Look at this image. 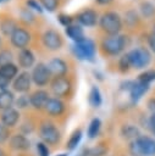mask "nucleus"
<instances>
[{
  "label": "nucleus",
  "mask_w": 155,
  "mask_h": 156,
  "mask_svg": "<svg viewBox=\"0 0 155 156\" xmlns=\"http://www.w3.org/2000/svg\"><path fill=\"white\" fill-rule=\"evenodd\" d=\"M128 39L126 34L106 35L100 41V49L107 56H117L128 46Z\"/></svg>",
  "instance_id": "obj_1"
},
{
  "label": "nucleus",
  "mask_w": 155,
  "mask_h": 156,
  "mask_svg": "<svg viewBox=\"0 0 155 156\" xmlns=\"http://www.w3.org/2000/svg\"><path fill=\"white\" fill-rule=\"evenodd\" d=\"M99 26L106 35H117L122 30L123 22L117 12L106 11L99 18Z\"/></svg>",
  "instance_id": "obj_2"
},
{
  "label": "nucleus",
  "mask_w": 155,
  "mask_h": 156,
  "mask_svg": "<svg viewBox=\"0 0 155 156\" xmlns=\"http://www.w3.org/2000/svg\"><path fill=\"white\" fill-rule=\"evenodd\" d=\"M128 150L131 156H155V139L148 135H140L129 143Z\"/></svg>",
  "instance_id": "obj_3"
},
{
  "label": "nucleus",
  "mask_w": 155,
  "mask_h": 156,
  "mask_svg": "<svg viewBox=\"0 0 155 156\" xmlns=\"http://www.w3.org/2000/svg\"><path fill=\"white\" fill-rule=\"evenodd\" d=\"M131 62V67L134 69H143L149 66L151 61V52L145 46H137L126 52Z\"/></svg>",
  "instance_id": "obj_4"
},
{
  "label": "nucleus",
  "mask_w": 155,
  "mask_h": 156,
  "mask_svg": "<svg viewBox=\"0 0 155 156\" xmlns=\"http://www.w3.org/2000/svg\"><path fill=\"white\" fill-rule=\"evenodd\" d=\"M72 50L77 58L92 62V61H94V57H95L96 44L92 39L85 38L84 40H82L79 43H74L72 46Z\"/></svg>",
  "instance_id": "obj_5"
},
{
  "label": "nucleus",
  "mask_w": 155,
  "mask_h": 156,
  "mask_svg": "<svg viewBox=\"0 0 155 156\" xmlns=\"http://www.w3.org/2000/svg\"><path fill=\"white\" fill-rule=\"evenodd\" d=\"M31 77H32V82L37 87H45V85L50 84V82L52 79V76H51L46 63H44V62H38L33 67Z\"/></svg>",
  "instance_id": "obj_6"
},
{
  "label": "nucleus",
  "mask_w": 155,
  "mask_h": 156,
  "mask_svg": "<svg viewBox=\"0 0 155 156\" xmlns=\"http://www.w3.org/2000/svg\"><path fill=\"white\" fill-rule=\"evenodd\" d=\"M39 135L43 143L46 145H55L60 141L61 134L60 130L55 127L54 123L50 122H43L39 127Z\"/></svg>",
  "instance_id": "obj_7"
},
{
  "label": "nucleus",
  "mask_w": 155,
  "mask_h": 156,
  "mask_svg": "<svg viewBox=\"0 0 155 156\" xmlns=\"http://www.w3.org/2000/svg\"><path fill=\"white\" fill-rule=\"evenodd\" d=\"M50 89H51V93L56 98H59V99L66 98L70 95V91L72 89V83L66 76L54 77L50 82Z\"/></svg>",
  "instance_id": "obj_8"
},
{
  "label": "nucleus",
  "mask_w": 155,
  "mask_h": 156,
  "mask_svg": "<svg viewBox=\"0 0 155 156\" xmlns=\"http://www.w3.org/2000/svg\"><path fill=\"white\" fill-rule=\"evenodd\" d=\"M41 41L50 51H57L63 46V38L56 29H46L41 37Z\"/></svg>",
  "instance_id": "obj_9"
},
{
  "label": "nucleus",
  "mask_w": 155,
  "mask_h": 156,
  "mask_svg": "<svg viewBox=\"0 0 155 156\" xmlns=\"http://www.w3.org/2000/svg\"><path fill=\"white\" fill-rule=\"evenodd\" d=\"M10 43L13 48L21 50V49H24L29 45L31 43V33L23 28V27H17L16 30L11 34L10 37Z\"/></svg>",
  "instance_id": "obj_10"
},
{
  "label": "nucleus",
  "mask_w": 155,
  "mask_h": 156,
  "mask_svg": "<svg viewBox=\"0 0 155 156\" xmlns=\"http://www.w3.org/2000/svg\"><path fill=\"white\" fill-rule=\"evenodd\" d=\"M76 20H77L78 24H81L82 27H94L99 22V16L95 10L85 9L83 11H81L79 13H77Z\"/></svg>",
  "instance_id": "obj_11"
},
{
  "label": "nucleus",
  "mask_w": 155,
  "mask_h": 156,
  "mask_svg": "<svg viewBox=\"0 0 155 156\" xmlns=\"http://www.w3.org/2000/svg\"><path fill=\"white\" fill-rule=\"evenodd\" d=\"M31 83H32V77L31 73L27 71H23L21 73L17 74V77L12 80V88L15 91L24 94L29 90L31 88Z\"/></svg>",
  "instance_id": "obj_12"
},
{
  "label": "nucleus",
  "mask_w": 155,
  "mask_h": 156,
  "mask_svg": "<svg viewBox=\"0 0 155 156\" xmlns=\"http://www.w3.org/2000/svg\"><path fill=\"white\" fill-rule=\"evenodd\" d=\"M46 66L52 77H62V76H66L68 72V65L61 57H52L46 63Z\"/></svg>",
  "instance_id": "obj_13"
},
{
  "label": "nucleus",
  "mask_w": 155,
  "mask_h": 156,
  "mask_svg": "<svg viewBox=\"0 0 155 156\" xmlns=\"http://www.w3.org/2000/svg\"><path fill=\"white\" fill-rule=\"evenodd\" d=\"M17 61H18V66L23 69H28L31 67L34 66L35 62V56L33 54V51L28 48L21 49L17 52Z\"/></svg>",
  "instance_id": "obj_14"
},
{
  "label": "nucleus",
  "mask_w": 155,
  "mask_h": 156,
  "mask_svg": "<svg viewBox=\"0 0 155 156\" xmlns=\"http://www.w3.org/2000/svg\"><path fill=\"white\" fill-rule=\"evenodd\" d=\"M49 93L46 90L43 89H38L34 93H32L29 95V100H31V106L35 110H44L48 100H49Z\"/></svg>",
  "instance_id": "obj_15"
},
{
  "label": "nucleus",
  "mask_w": 155,
  "mask_h": 156,
  "mask_svg": "<svg viewBox=\"0 0 155 156\" xmlns=\"http://www.w3.org/2000/svg\"><path fill=\"white\" fill-rule=\"evenodd\" d=\"M65 104L59 98H50L44 107L45 112L52 117H59L65 112Z\"/></svg>",
  "instance_id": "obj_16"
},
{
  "label": "nucleus",
  "mask_w": 155,
  "mask_h": 156,
  "mask_svg": "<svg viewBox=\"0 0 155 156\" xmlns=\"http://www.w3.org/2000/svg\"><path fill=\"white\" fill-rule=\"evenodd\" d=\"M0 119H1V123L4 126H6L7 128H12L17 124V122L20 119V111L15 107H10L7 110H4V111H1Z\"/></svg>",
  "instance_id": "obj_17"
},
{
  "label": "nucleus",
  "mask_w": 155,
  "mask_h": 156,
  "mask_svg": "<svg viewBox=\"0 0 155 156\" xmlns=\"http://www.w3.org/2000/svg\"><path fill=\"white\" fill-rule=\"evenodd\" d=\"M148 90H149V84L142 83L138 79L137 80H133V84H132V87H131V89L128 91L132 102H137Z\"/></svg>",
  "instance_id": "obj_18"
},
{
  "label": "nucleus",
  "mask_w": 155,
  "mask_h": 156,
  "mask_svg": "<svg viewBox=\"0 0 155 156\" xmlns=\"http://www.w3.org/2000/svg\"><path fill=\"white\" fill-rule=\"evenodd\" d=\"M65 32H66L67 37H68L71 40H73L74 43H79V41H82V40L85 39L84 29H83L82 26L78 24V23H72L71 26L66 27V28H65Z\"/></svg>",
  "instance_id": "obj_19"
},
{
  "label": "nucleus",
  "mask_w": 155,
  "mask_h": 156,
  "mask_svg": "<svg viewBox=\"0 0 155 156\" xmlns=\"http://www.w3.org/2000/svg\"><path fill=\"white\" fill-rule=\"evenodd\" d=\"M10 145L13 150L17 151H26L29 149V140L27 136H24L23 134H13L10 138Z\"/></svg>",
  "instance_id": "obj_20"
},
{
  "label": "nucleus",
  "mask_w": 155,
  "mask_h": 156,
  "mask_svg": "<svg viewBox=\"0 0 155 156\" xmlns=\"http://www.w3.org/2000/svg\"><path fill=\"white\" fill-rule=\"evenodd\" d=\"M17 22L12 17H5L0 21V33L4 37H11V34L16 30L17 28Z\"/></svg>",
  "instance_id": "obj_21"
},
{
  "label": "nucleus",
  "mask_w": 155,
  "mask_h": 156,
  "mask_svg": "<svg viewBox=\"0 0 155 156\" xmlns=\"http://www.w3.org/2000/svg\"><path fill=\"white\" fill-rule=\"evenodd\" d=\"M15 104V95L11 90H4L0 91V110H7L10 107H12V105Z\"/></svg>",
  "instance_id": "obj_22"
},
{
  "label": "nucleus",
  "mask_w": 155,
  "mask_h": 156,
  "mask_svg": "<svg viewBox=\"0 0 155 156\" xmlns=\"http://www.w3.org/2000/svg\"><path fill=\"white\" fill-rule=\"evenodd\" d=\"M17 74H18V67L13 62L4 65V66L0 67V76L7 78L10 80H13L17 77Z\"/></svg>",
  "instance_id": "obj_23"
},
{
  "label": "nucleus",
  "mask_w": 155,
  "mask_h": 156,
  "mask_svg": "<svg viewBox=\"0 0 155 156\" xmlns=\"http://www.w3.org/2000/svg\"><path fill=\"white\" fill-rule=\"evenodd\" d=\"M121 134L124 139H128V140H135L137 138L140 136V132L138 129L137 126H133V124H126L122 127L121 129Z\"/></svg>",
  "instance_id": "obj_24"
},
{
  "label": "nucleus",
  "mask_w": 155,
  "mask_h": 156,
  "mask_svg": "<svg viewBox=\"0 0 155 156\" xmlns=\"http://www.w3.org/2000/svg\"><path fill=\"white\" fill-rule=\"evenodd\" d=\"M139 11L144 18L150 20L155 16V5L150 1H142L139 5Z\"/></svg>",
  "instance_id": "obj_25"
},
{
  "label": "nucleus",
  "mask_w": 155,
  "mask_h": 156,
  "mask_svg": "<svg viewBox=\"0 0 155 156\" xmlns=\"http://www.w3.org/2000/svg\"><path fill=\"white\" fill-rule=\"evenodd\" d=\"M88 100H89L90 106L94 107V108H96V107H99V106L101 105V101H103V100H101V94H100V90H99L98 87L93 85V87L90 88Z\"/></svg>",
  "instance_id": "obj_26"
},
{
  "label": "nucleus",
  "mask_w": 155,
  "mask_h": 156,
  "mask_svg": "<svg viewBox=\"0 0 155 156\" xmlns=\"http://www.w3.org/2000/svg\"><path fill=\"white\" fill-rule=\"evenodd\" d=\"M81 139H82V130H81V129H76V130L71 134V136H70V139H68V141H67V147H68V150H74V149L77 147V145L79 144Z\"/></svg>",
  "instance_id": "obj_27"
},
{
  "label": "nucleus",
  "mask_w": 155,
  "mask_h": 156,
  "mask_svg": "<svg viewBox=\"0 0 155 156\" xmlns=\"http://www.w3.org/2000/svg\"><path fill=\"white\" fill-rule=\"evenodd\" d=\"M100 127H101V122L99 118H93L88 126V136L90 139L95 138L100 130Z\"/></svg>",
  "instance_id": "obj_28"
},
{
  "label": "nucleus",
  "mask_w": 155,
  "mask_h": 156,
  "mask_svg": "<svg viewBox=\"0 0 155 156\" xmlns=\"http://www.w3.org/2000/svg\"><path fill=\"white\" fill-rule=\"evenodd\" d=\"M132 67H131V62H129V60H128V56H127V54H123L120 58H118V61H117V69L121 72V73H127L129 69H131Z\"/></svg>",
  "instance_id": "obj_29"
},
{
  "label": "nucleus",
  "mask_w": 155,
  "mask_h": 156,
  "mask_svg": "<svg viewBox=\"0 0 155 156\" xmlns=\"http://www.w3.org/2000/svg\"><path fill=\"white\" fill-rule=\"evenodd\" d=\"M138 80L145 84H149L155 80V69H145L138 76Z\"/></svg>",
  "instance_id": "obj_30"
},
{
  "label": "nucleus",
  "mask_w": 155,
  "mask_h": 156,
  "mask_svg": "<svg viewBox=\"0 0 155 156\" xmlns=\"http://www.w3.org/2000/svg\"><path fill=\"white\" fill-rule=\"evenodd\" d=\"M124 21H126V23H127L128 26L134 27V26H137V24L139 23V16H138V13H137L134 10H129V11L124 15Z\"/></svg>",
  "instance_id": "obj_31"
},
{
  "label": "nucleus",
  "mask_w": 155,
  "mask_h": 156,
  "mask_svg": "<svg viewBox=\"0 0 155 156\" xmlns=\"http://www.w3.org/2000/svg\"><path fill=\"white\" fill-rule=\"evenodd\" d=\"M12 58H13V55H12V52L10 50H7V49L0 50V67L4 66V65L11 63Z\"/></svg>",
  "instance_id": "obj_32"
},
{
  "label": "nucleus",
  "mask_w": 155,
  "mask_h": 156,
  "mask_svg": "<svg viewBox=\"0 0 155 156\" xmlns=\"http://www.w3.org/2000/svg\"><path fill=\"white\" fill-rule=\"evenodd\" d=\"M39 2L49 12H54L59 6V0H39Z\"/></svg>",
  "instance_id": "obj_33"
},
{
  "label": "nucleus",
  "mask_w": 155,
  "mask_h": 156,
  "mask_svg": "<svg viewBox=\"0 0 155 156\" xmlns=\"http://www.w3.org/2000/svg\"><path fill=\"white\" fill-rule=\"evenodd\" d=\"M73 17L71 15H67V13H59L57 15V21L60 22V24H62L65 28L71 26L73 23Z\"/></svg>",
  "instance_id": "obj_34"
},
{
  "label": "nucleus",
  "mask_w": 155,
  "mask_h": 156,
  "mask_svg": "<svg viewBox=\"0 0 155 156\" xmlns=\"http://www.w3.org/2000/svg\"><path fill=\"white\" fill-rule=\"evenodd\" d=\"M106 151H107V147L103 144H99L95 147L90 149L88 151V154H89V156H104L106 154Z\"/></svg>",
  "instance_id": "obj_35"
},
{
  "label": "nucleus",
  "mask_w": 155,
  "mask_h": 156,
  "mask_svg": "<svg viewBox=\"0 0 155 156\" xmlns=\"http://www.w3.org/2000/svg\"><path fill=\"white\" fill-rule=\"evenodd\" d=\"M26 6L32 11H35L38 13H43V6L37 0H26Z\"/></svg>",
  "instance_id": "obj_36"
},
{
  "label": "nucleus",
  "mask_w": 155,
  "mask_h": 156,
  "mask_svg": "<svg viewBox=\"0 0 155 156\" xmlns=\"http://www.w3.org/2000/svg\"><path fill=\"white\" fill-rule=\"evenodd\" d=\"M21 20L27 22V23H31V22L34 21V15L28 7H24V9L21 10Z\"/></svg>",
  "instance_id": "obj_37"
},
{
  "label": "nucleus",
  "mask_w": 155,
  "mask_h": 156,
  "mask_svg": "<svg viewBox=\"0 0 155 156\" xmlns=\"http://www.w3.org/2000/svg\"><path fill=\"white\" fill-rule=\"evenodd\" d=\"M15 102H16V106H17L18 108H26V107H28V106L31 105L29 96H27V95H21V96H18V99L15 100Z\"/></svg>",
  "instance_id": "obj_38"
},
{
  "label": "nucleus",
  "mask_w": 155,
  "mask_h": 156,
  "mask_svg": "<svg viewBox=\"0 0 155 156\" xmlns=\"http://www.w3.org/2000/svg\"><path fill=\"white\" fill-rule=\"evenodd\" d=\"M10 138V130L6 126H4L2 123H0V145L4 144L7 139Z\"/></svg>",
  "instance_id": "obj_39"
},
{
  "label": "nucleus",
  "mask_w": 155,
  "mask_h": 156,
  "mask_svg": "<svg viewBox=\"0 0 155 156\" xmlns=\"http://www.w3.org/2000/svg\"><path fill=\"white\" fill-rule=\"evenodd\" d=\"M37 151H38L39 156H49V154H50L48 145L45 143H43V141L37 143Z\"/></svg>",
  "instance_id": "obj_40"
},
{
  "label": "nucleus",
  "mask_w": 155,
  "mask_h": 156,
  "mask_svg": "<svg viewBox=\"0 0 155 156\" xmlns=\"http://www.w3.org/2000/svg\"><path fill=\"white\" fill-rule=\"evenodd\" d=\"M146 41H148V48H149V50L155 54V32H151V33L148 34Z\"/></svg>",
  "instance_id": "obj_41"
},
{
  "label": "nucleus",
  "mask_w": 155,
  "mask_h": 156,
  "mask_svg": "<svg viewBox=\"0 0 155 156\" xmlns=\"http://www.w3.org/2000/svg\"><path fill=\"white\" fill-rule=\"evenodd\" d=\"M10 84H11V80H10V79H7V78H5V77H2V76H0V91L7 90V88H9Z\"/></svg>",
  "instance_id": "obj_42"
},
{
  "label": "nucleus",
  "mask_w": 155,
  "mask_h": 156,
  "mask_svg": "<svg viewBox=\"0 0 155 156\" xmlns=\"http://www.w3.org/2000/svg\"><path fill=\"white\" fill-rule=\"evenodd\" d=\"M148 108L150 111V115H155V98H151L148 101Z\"/></svg>",
  "instance_id": "obj_43"
},
{
  "label": "nucleus",
  "mask_w": 155,
  "mask_h": 156,
  "mask_svg": "<svg viewBox=\"0 0 155 156\" xmlns=\"http://www.w3.org/2000/svg\"><path fill=\"white\" fill-rule=\"evenodd\" d=\"M96 4H99V5H109L110 2H112L114 0H94Z\"/></svg>",
  "instance_id": "obj_44"
},
{
  "label": "nucleus",
  "mask_w": 155,
  "mask_h": 156,
  "mask_svg": "<svg viewBox=\"0 0 155 156\" xmlns=\"http://www.w3.org/2000/svg\"><path fill=\"white\" fill-rule=\"evenodd\" d=\"M0 156H6V154H5V151H4V150H2L1 147H0Z\"/></svg>",
  "instance_id": "obj_45"
},
{
  "label": "nucleus",
  "mask_w": 155,
  "mask_h": 156,
  "mask_svg": "<svg viewBox=\"0 0 155 156\" xmlns=\"http://www.w3.org/2000/svg\"><path fill=\"white\" fill-rule=\"evenodd\" d=\"M1 46H2V40H1V37H0V49H1Z\"/></svg>",
  "instance_id": "obj_46"
},
{
  "label": "nucleus",
  "mask_w": 155,
  "mask_h": 156,
  "mask_svg": "<svg viewBox=\"0 0 155 156\" xmlns=\"http://www.w3.org/2000/svg\"><path fill=\"white\" fill-rule=\"evenodd\" d=\"M57 156H67L66 154H60V155H57Z\"/></svg>",
  "instance_id": "obj_47"
},
{
  "label": "nucleus",
  "mask_w": 155,
  "mask_h": 156,
  "mask_svg": "<svg viewBox=\"0 0 155 156\" xmlns=\"http://www.w3.org/2000/svg\"><path fill=\"white\" fill-rule=\"evenodd\" d=\"M153 32H155V24L153 26Z\"/></svg>",
  "instance_id": "obj_48"
},
{
  "label": "nucleus",
  "mask_w": 155,
  "mask_h": 156,
  "mask_svg": "<svg viewBox=\"0 0 155 156\" xmlns=\"http://www.w3.org/2000/svg\"><path fill=\"white\" fill-rule=\"evenodd\" d=\"M2 1H6V0H0V2H2Z\"/></svg>",
  "instance_id": "obj_49"
}]
</instances>
